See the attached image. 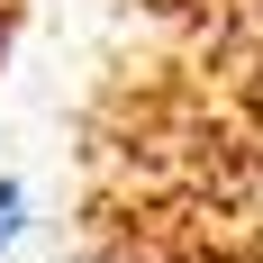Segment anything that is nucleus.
I'll return each instance as SVG.
<instances>
[{"label":"nucleus","mask_w":263,"mask_h":263,"mask_svg":"<svg viewBox=\"0 0 263 263\" xmlns=\"http://www.w3.org/2000/svg\"><path fill=\"white\" fill-rule=\"evenodd\" d=\"M18 218H27V191H18V182H0V245L18 236Z\"/></svg>","instance_id":"f257e3e1"},{"label":"nucleus","mask_w":263,"mask_h":263,"mask_svg":"<svg viewBox=\"0 0 263 263\" xmlns=\"http://www.w3.org/2000/svg\"><path fill=\"white\" fill-rule=\"evenodd\" d=\"M0 27H9V9H0Z\"/></svg>","instance_id":"f03ea898"}]
</instances>
